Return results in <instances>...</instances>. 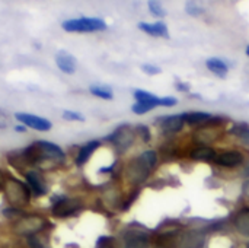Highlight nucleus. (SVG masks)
<instances>
[{
	"label": "nucleus",
	"mask_w": 249,
	"mask_h": 248,
	"mask_svg": "<svg viewBox=\"0 0 249 248\" xmlns=\"http://www.w3.org/2000/svg\"><path fill=\"white\" fill-rule=\"evenodd\" d=\"M19 153H20V161L25 165H34V167L35 165L44 167L45 162H51L53 165H55L66 159V153L58 145L45 140H38L29 145L28 148H25L23 151H20Z\"/></svg>",
	"instance_id": "obj_1"
},
{
	"label": "nucleus",
	"mask_w": 249,
	"mask_h": 248,
	"mask_svg": "<svg viewBox=\"0 0 249 248\" xmlns=\"http://www.w3.org/2000/svg\"><path fill=\"white\" fill-rule=\"evenodd\" d=\"M158 162V155L153 151H146L136 159H133L128 167H127V178L134 183V184H142L144 183L152 170L156 167Z\"/></svg>",
	"instance_id": "obj_2"
},
{
	"label": "nucleus",
	"mask_w": 249,
	"mask_h": 248,
	"mask_svg": "<svg viewBox=\"0 0 249 248\" xmlns=\"http://www.w3.org/2000/svg\"><path fill=\"white\" fill-rule=\"evenodd\" d=\"M67 32H96L107 29V23L99 18H76L67 19L61 23Z\"/></svg>",
	"instance_id": "obj_3"
},
{
	"label": "nucleus",
	"mask_w": 249,
	"mask_h": 248,
	"mask_svg": "<svg viewBox=\"0 0 249 248\" xmlns=\"http://www.w3.org/2000/svg\"><path fill=\"white\" fill-rule=\"evenodd\" d=\"M4 189H6L7 199H9V202L13 205V208L23 206V205H26V203L29 202L31 191L28 190V187H26L23 183H20V181H18V180H15V178H10V180L6 183Z\"/></svg>",
	"instance_id": "obj_4"
},
{
	"label": "nucleus",
	"mask_w": 249,
	"mask_h": 248,
	"mask_svg": "<svg viewBox=\"0 0 249 248\" xmlns=\"http://www.w3.org/2000/svg\"><path fill=\"white\" fill-rule=\"evenodd\" d=\"M15 118L20 124H23L25 127L34 129V130H38V132H48L53 127L50 120H47L44 117L34 115V114H28V113H16Z\"/></svg>",
	"instance_id": "obj_5"
},
{
	"label": "nucleus",
	"mask_w": 249,
	"mask_h": 248,
	"mask_svg": "<svg viewBox=\"0 0 249 248\" xmlns=\"http://www.w3.org/2000/svg\"><path fill=\"white\" fill-rule=\"evenodd\" d=\"M107 140L112 142L117 148L125 151L131 146V143L134 142V132L128 124H123L120 126L111 136L107 137Z\"/></svg>",
	"instance_id": "obj_6"
},
{
	"label": "nucleus",
	"mask_w": 249,
	"mask_h": 248,
	"mask_svg": "<svg viewBox=\"0 0 249 248\" xmlns=\"http://www.w3.org/2000/svg\"><path fill=\"white\" fill-rule=\"evenodd\" d=\"M80 206H82V203L79 200L64 197L63 200L53 205V215L57 218H67V216L77 213L80 210Z\"/></svg>",
	"instance_id": "obj_7"
},
{
	"label": "nucleus",
	"mask_w": 249,
	"mask_h": 248,
	"mask_svg": "<svg viewBox=\"0 0 249 248\" xmlns=\"http://www.w3.org/2000/svg\"><path fill=\"white\" fill-rule=\"evenodd\" d=\"M25 178H26L28 187L31 189V193L35 197H41V196L47 194V183L39 171H36V170L28 171L25 174Z\"/></svg>",
	"instance_id": "obj_8"
},
{
	"label": "nucleus",
	"mask_w": 249,
	"mask_h": 248,
	"mask_svg": "<svg viewBox=\"0 0 249 248\" xmlns=\"http://www.w3.org/2000/svg\"><path fill=\"white\" fill-rule=\"evenodd\" d=\"M242 162H244V155L236 151L223 152L219 156H216V164L220 167H226V168H235L241 165Z\"/></svg>",
	"instance_id": "obj_9"
},
{
	"label": "nucleus",
	"mask_w": 249,
	"mask_h": 248,
	"mask_svg": "<svg viewBox=\"0 0 249 248\" xmlns=\"http://www.w3.org/2000/svg\"><path fill=\"white\" fill-rule=\"evenodd\" d=\"M55 63H57V67L63 72V73H67V75H71L76 72V58L69 54L67 51H58L57 56H55Z\"/></svg>",
	"instance_id": "obj_10"
},
{
	"label": "nucleus",
	"mask_w": 249,
	"mask_h": 248,
	"mask_svg": "<svg viewBox=\"0 0 249 248\" xmlns=\"http://www.w3.org/2000/svg\"><path fill=\"white\" fill-rule=\"evenodd\" d=\"M204 247V235L200 231H188L182 240L181 248H203Z\"/></svg>",
	"instance_id": "obj_11"
},
{
	"label": "nucleus",
	"mask_w": 249,
	"mask_h": 248,
	"mask_svg": "<svg viewBox=\"0 0 249 248\" xmlns=\"http://www.w3.org/2000/svg\"><path fill=\"white\" fill-rule=\"evenodd\" d=\"M184 124H185V121H184V117L181 114V115H171V117L163 118L160 127H162L163 133L171 134V133H178L184 127Z\"/></svg>",
	"instance_id": "obj_12"
},
{
	"label": "nucleus",
	"mask_w": 249,
	"mask_h": 248,
	"mask_svg": "<svg viewBox=\"0 0 249 248\" xmlns=\"http://www.w3.org/2000/svg\"><path fill=\"white\" fill-rule=\"evenodd\" d=\"M233 225L241 235L249 238V208H244L236 213L233 219Z\"/></svg>",
	"instance_id": "obj_13"
},
{
	"label": "nucleus",
	"mask_w": 249,
	"mask_h": 248,
	"mask_svg": "<svg viewBox=\"0 0 249 248\" xmlns=\"http://www.w3.org/2000/svg\"><path fill=\"white\" fill-rule=\"evenodd\" d=\"M139 28L142 31H144L146 34L153 35V37H163V38H168L169 37L168 28H166V25L163 22H155V23L142 22V23H139Z\"/></svg>",
	"instance_id": "obj_14"
},
{
	"label": "nucleus",
	"mask_w": 249,
	"mask_h": 248,
	"mask_svg": "<svg viewBox=\"0 0 249 248\" xmlns=\"http://www.w3.org/2000/svg\"><path fill=\"white\" fill-rule=\"evenodd\" d=\"M99 146H101V143H99L98 140H92V142L86 143L85 146H82V148L79 149V153H77V158H76V165H77V167H83V165L89 161V158L92 156V153H93Z\"/></svg>",
	"instance_id": "obj_15"
},
{
	"label": "nucleus",
	"mask_w": 249,
	"mask_h": 248,
	"mask_svg": "<svg viewBox=\"0 0 249 248\" xmlns=\"http://www.w3.org/2000/svg\"><path fill=\"white\" fill-rule=\"evenodd\" d=\"M134 98H136V102L149 105L152 110L155 107H160V98L159 96H155V95H152V94H149L146 91H142V89L134 91Z\"/></svg>",
	"instance_id": "obj_16"
},
{
	"label": "nucleus",
	"mask_w": 249,
	"mask_h": 248,
	"mask_svg": "<svg viewBox=\"0 0 249 248\" xmlns=\"http://www.w3.org/2000/svg\"><path fill=\"white\" fill-rule=\"evenodd\" d=\"M193 159L196 161H212V159H216V152L214 149H212L210 146H206V145H201V146H197L191 155H190Z\"/></svg>",
	"instance_id": "obj_17"
},
{
	"label": "nucleus",
	"mask_w": 249,
	"mask_h": 248,
	"mask_svg": "<svg viewBox=\"0 0 249 248\" xmlns=\"http://www.w3.org/2000/svg\"><path fill=\"white\" fill-rule=\"evenodd\" d=\"M182 117L187 124H204L213 120V117L209 113H185L182 114Z\"/></svg>",
	"instance_id": "obj_18"
},
{
	"label": "nucleus",
	"mask_w": 249,
	"mask_h": 248,
	"mask_svg": "<svg viewBox=\"0 0 249 248\" xmlns=\"http://www.w3.org/2000/svg\"><path fill=\"white\" fill-rule=\"evenodd\" d=\"M206 66L209 67L210 72H213L214 75H217L219 77H225L228 75V66L220 60V58H209Z\"/></svg>",
	"instance_id": "obj_19"
},
{
	"label": "nucleus",
	"mask_w": 249,
	"mask_h": 248,
	"mask_svg": "<svg viewBox=\"0 0 249 248\" xmlns=\"http://www.w3.org/2000/svg\"><path fill=\"white\" fill-rule=\"evenodd\" d=\"M155 246L158 248H177L178 241L175 234H162L156 238Z\"/></svg>",
	"instance_id": "obj_20"
},
{
	"label": "nucleus",
	"mask_w": 249,
	"mask_h": 248,
	"mask_svg": "<svg viewBox=\"0 0 249 248\" xmlns=\"http://www.w3.org/2000/svg\"><path fill=\"white\" fill-rule=\"evenodd\" d=\"M42 225H44V222H42L41 219L31 216V224H28V218H25V219H22V221L19 222L18 227L20 228L22 232H35V231H38Z\"/></svg>",
	"instance_id": "obj_21"
},
{
	"label": "nucleus",
	"mask_w": 249,
	"mask_h": 248,
	"mask_svg": "<svg viewBox=\"0 0 249 248\" xmlns=\"http://www.w3.org/2000/svg\"><path fill=\"white\" fill-rule=\"evenodd\" d=\"M232 134L239 137L244 143L249 145V126L247 124H235L231 130Z\"/></svg>",
	"instance_id": "obj_22"
},
{
	"label": "nucleus",
	"mask_w": 249,
	"mask_h": 248,
	"mask_svg": "<svg viewBox=\"0 0 249 248\" xmlns=\"http://www.w3.org/2000/svg\"><path fill=\"white\" fill-rule=\"evenodd\" d=\"M90 94L98 96V98H102V99H112L114 98V94L109 88H105V86H90Z\"/></svg>",
	"instance_id": "obj_23"
},
{
	"label": "nucleus",
	"mask_w": 249,
	"mask_h": 248,
	"mask_svg": "<svg viewBox=\"0 0 249 248\" xmlns=\"http://www.w3.org/2000/svg\"><path fill=\"white\" fill-rule=\"evenodd\" d=\"M149 9H150L152 15H155V16H158V18H162V16L166 15L165 9H163V7L160 6V3H158V1H149Z\"/></svg>",
	"instance_id": "obj_24"
},
{
	"label": "nucleus",
	"mask_w": 249,
	"mask_h": 248,
	"mask_svg": "<svg viewBox=\"0 0 249 248\" xmlns=\"http://www.w3.org/2000/svg\"><path fill=\"white\" fill-rule=\"evenodd\" d=\"M63 118L69 120V121H85V117L80 113H76V111H64Z\"/></svg>",
	"instance_id": "obj_25"
},
{
	"label": "nucleus",
	"mask_w": 249,
	"mask_h": 248,
	"mask_svg": "<svg viewBox=\"0 0 249 248\" xmlns=\"http://www.w3.org/2000/svg\"><path fill=\"white\" fill-rule=\"evenodd\" d=\"M137 132H139V134H140V137H142L143 142H149V140H150V130H149L146 126L140 124V126L137 127Z\"/></svg>",
	"instance_id": "obj_26"
},
{
	"label": "nucleus",
	"mask_w": 249,
	"mask_h": 248,
	"mask_svg": "<svg viewBox=\"0 0 249 248\" xmlns=\"http://www.w3.org/2000/svg\"><path fill=\"white\" fill-rule=\"evenodd\" d=\"M187 12H188L190 15L197 16V15H200V13L203 12V9H201V7H198L196 3H187Z\"/></svg>",
	"instance_id": "obj_27"
},
{
	"label": "nucleus",
	"mask_w": 249,
	"mask_h": 248,
	"mask_svg": "<svg viewBox=\"0 0 249 248\" xmlns=\"http://www.w3.org/2000/svg\"><path fill=\"white\" fill-rule=\"evenodd\" d=\"M9 121H10V117L6 111L0 110V129H6L9 126Z\"/></svg>",
	"instance_id": "obj_28"
},
{
	"label": "nucleus",
	"mask_w": 249,
	"mask_h": 248,
	"mask_svg": "<svg viewBox=\"0 0 249 248\" xmlns=\"http://www.w3.org/2000/svg\"><path fill=\"white\" fill-rule=\"evenodd\" d=\"M142 70L149 73V75H156V73H160V67H156V66H152V64H143L142 66Z\"/></svg>",
	"instance_id": "obj_29"
},
{
	"label": "nucleus",
	"mask_w": 249,
	"mask_h": 248,
	"mask_svg": "<svg viewBox=\"0 0 249 248\" xmlns=\"http://www.w3.org/2000/svg\"><path fill=\"white\" fill-rule=\"evenodd\" d=\"M175 104H177V98H174V96L160 98V107H174Z\"/></svg>",
	"instance_id": "obj_30"
},
{
	"label": "nucleus",
	"mask_w": 249,
	"mask_h": 248,
	"mask_svg": "<svg viewBox=\"0 0 249 248\" xmlns=\"http://www.w3.org/2000/svg\"><path fill=\"white\" fill-rule=\"evenodd\" d=\"M28 244H29V247L31 248H45L42 246V243L35 237V235H29V238H28Z\"/></svg>",
	"instance_id": "obj_31"
},
{
	"label": "nucleus",
	"mask_w": 249,
	"mask_h": 248,
	"mask_svg": "<svg viewBox=\"0 0 249 248\" xmlns=\"http://www.w3.org/2000/svg\"><path fill=\"white\" fill-rule=\"evenodd\" d=\"M96 248H115L112 244V240L111 238H101L98 241V246Z\"/></svg>",
	"instance_id": "obj_32"
},
{
	"label": "nucleus",
	"mask_w": 249,
	"mask_h": 248,
	"mask_svg": "<svg viewBox=\"0 0 249 248\" xmlns=\"http://www.w3.org/2000/svg\"><path fill=\"white\" fill-rule=\"evenodd\" d=\"M6 177H4V172H3V170H0V189H3L4 186H6Z\"/></svg>",
	"instance_id": "obj_33"
},
{
	"label": "nucleus",
	"mask_w": 249,
	"mask_h": 248,
	"mask_svg": "<svg viewBox=\"0 0 249 248\" xmlns=\"http://www.w3.org/2000/svg\"><path fill=\"white\" fill-rule=\"evenodd\" d=\"M15 132H18V133H25V132H26V127H25L23 124H18V126H15Z\"/></svg>",
	"instance_id": "obj_34"
},
{
	"label": "nucleus",
	"mask_w": 249,
	"mask_h": 248,
	"mask_svg": "<svg viewBox=\"0 0 249 248\" xmlns=\"http://www.w3.org/2000/svg\"><path fill=\"white\" fill-rule=\"evenodd\" d=\"M177 88H179L181 91H188V85H184V83H177Z\"/></svg>",
	"instance_id": "obj_35"
},
{
	"label": "nucleus",
	"mask_w": 249,
	"mask_h": 248,
	"mask_svg": "<svg viewBox=\"0 0 249 248\" xmlns=\"http://www.w3.org/2000/svg\"><path fill=\"white\" fill-rule=\"evenodd\" d=\"M247 54H248V56H249V45H248V47H247Z\"/></svg>",
	"instance_id": "obj_36"
}]
</instances>
